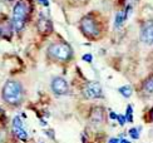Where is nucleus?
Returning a JSON list of instances; mask_svg holds the SVG:
<instances>
[{"label":"nucleus","instance_id":"8","mask_svg":"<svg viewBox=\"0 0 153 143\" xmlns=\"http://www.w3.org/2000/svg\"><path fill=\"white\" fill-rule=\"evenodd\" d=\"M53 27H52V22L49 20L47 16L43 15V13L39 15V19H38V30H39V33H42L43 35H48L50 31H52Z\"/></svg>","mask_w":153,"mask_h":143},{"label":"nucleus","instance_id":"21","mask_svg":"<svg viewBox=\"0 0 153 143\" xmlns=\"http://www.w3.org/2000/svg\"><path fill=\"white\" fill-rule=\"evenodd\" d=\"M108 143H119V138H111Z\"/></svg>","mask_w":153,"mask_h":143},{"label":"nucleus","instance_id":"23","mask_svg":"<svg viewBox=\"0 0 153 143\" xmlns=\"http://www.w3.org/2000/svg\"><path fill=\"white\" fill-rule=\"evenodd\" d=\"M149 118H151V121L153 122V108L149 110Z\"/></svg>","mask_w":153,"mask_h":143},{"label":"nucleus","instance_id":"5","mask_svg":"<svg viewBox=\"0 0 153 143\" xmlns=\"http://www.w3.org/2000/svg\"><path fill=\"white\" fill-rule=\"evenodd\" d=\"M83 94L85 98L89 99L103 98V90H102V87L98 82H88L83 87Z\"/></svg>","mask_w":153,"mask_h":143},{"label":"nucleus","instance_id":"17","mask_svg":"<svg viewBox=\"0 0 153 143\" xmlns=\"http://www.w3.org/2000/svg\"><path fill=\"white\" fill-rule=\"evenodd\" d=\"M117 121H118V123H119V126H124L126 123H127L126 115H123V114H118V115H117Z\"/></svg>","mask_w":153,"mask_h":143},{"label":"nucleus","instance_id":"24","mask_svg":"<svg viewBox=\"0 0 153 143\" xmlns=\"http://www.w3.org/2000/svg\"><path fill=\"white\" fill-rule=\"evenodd\" d=\"M119 143H131V142H129L128 139H126V138H124V139H122V141H119Z\"/></svg>","mask_w":153,"mask_h":143},{"label":"nucleus","instance_id":"2","mask_svg":"<svg viewBox=\"0 0 153 143\" xmlns=\"http://www.w3.org/2000/svg\"><path fill=\"white\" fill-rule=\"evenodd\" d=\"M3 98L6 103L13 106L19 104L23 101V87L16 80H8L3 88Z\"/></svg>","mask_w":153,"mask_h":143},{"label":"nucleus","instance_id":"11","mask_svg":"<svg viewBox=\"0 0 153 143\" xmlns=\"http://www.w3.org/2000/svg\"><path fill=\"white\" fill-rule=\"evenodd\" d=\"M127 18H128V14H127L126 11H119V13H117L116 20H114V27H116V28L122 27L123 23L127 20Z\"/></svg>","mask_w":153,"mask_h":143},{"label":"nucleus","instance_id":"25","mask_svg":"<svg viewBox=\"0 0 153 143\" xmlns=\"http://www.w3.org/2000/svg\"><path fill=\"white\" fill-rule=\"evenodd\" d=\"M9 1H10V0H9Z\"/></svg>","mask_w":153,"mask_h":143},{"label":"nucleus","instance_id":"18","mask_svg":"<svg viewBox=\"0 0 153 143\" xmlns=\"http://www.w3.org/2000/svg\"><path fill=\"white\" fill-rule=\"evenodd\" d=\"M83 60L84 62H88V63H92V60H93V57H92V54H84L83 55Z\"/></svg>","mask_w":153,"mask_h":143},{"label":"nucleus","instance_id":"20","mask_svg":"<svg viewBox=\"0 0 153 143\" xmlns=\"http://www.w3.org/2000/svg\"><path fill=\"white\" fill-rule=\"evenodd\" d=\"M117 115H118L117 113L111 112V113H109V118H111V119H113V121H117Z\"/></svg>","mask_w":153,"mask_h":143},{"label":"nucleus","instance_id":"4","mask_svg":"<svg viewBox=\"0 0 153 143\" xmlns=\"http://www.w3.org/2000/svg\"><path fill=\"white\" fill-rule=\"evenodd\" d=\"M80 30L84 33V35H87L89 38H97V35L99 34L98 23L95 22V19L92 15H87L82 19Z\"/></svg>","mask_w":153,"mask_h":143},{"label":"nucleus","instance_id":"19","mask_svg":"<svg viewBox=\"0 0 153 143\" xmlns=\"http://www.w3.org/2000/svg\"><path fill=\"white\" fill-rule=\"evenodd\" d=\"M38 3H39L40 5H43V6H48L49 5V0H36Z\"/></svg>","mask_w":153,"mask_h":143},{"label":"nucleus","instance_id":"7","mask_svg":"<svg viewBox=\"0 0 153 143\" xmlns=\"http://www.w3.org/2000/svg\"><path fill=\"white\" fill-rule=\"evenodd\" d=\"M141 40L147 45L153 44V22H147L143 24L141 29Z\"/></svg>","mask_w":153,"mask_h":143},{"label":"nucleus","instance_id":"13","mask_svg":"<svg viewBox=\"0 0 153 143\" xmlns=\"http://www.w3.org/2000/svg\"><path fill=\"white\" fill-rule=\"evenodd\" d=\"M13 131H14V133L16 134V137L19 139H22V141H27L28 139V133L24 129V127H22V128H14Z\"/></svg>","mask_w":153,"mask_h":143},{"label":"nucleus","instance_id":"1","mask_svg":"<svg viewBox=\"0 0 153 143\" xmlns=\"http://www.w3.org/2000/svg\"><path fill=\"white\" fill-rule=\"evenodd\" d=\"M30 14V4L25 0L18 1L14 8H13V18H11V24L15 31H22L27 19Z\"/></svg>","mask_w":153,"mask_h":143},{"label":"nucleus","instance_id":"14","mask_svg":"<svg viewBox=\"0 0 153 143\" xmlns=\"http://www.w3.org/2000/svg\"><path fill=\"white\" fill-rule=\"evenodd\" d=\"M118 92L122 94L124 98H129V97L132 95V93H133V89H132L131 86H123V87L118 88Z\"/></svg>","mask_w":153,"mask_h":143},{"label":"nucleus","instance_id":"12","mask_svg":"<svg viewBox=\"0 0 153 143\" xmlns=\"http://www.w3.org/2000/svg\"><path fill=\"white\" fill-rule=\"evenodd\" d=\"M142 89L144 93H153V74L149 75L147 79L143 82V86H142Z\"/></svg>","mask_w":153,"mask_h":143},{"label":"nucleus","instance_id":"3","mask_svg":"<svg viewBox=\"0 0 153 143\" xmlns=\"http://www.w3.org/2000/svg\"><path fill=\"white\" fill-rule=\"evenodd\" d=\"M48 54L53 58V59L67 62L73 57V50L65 43H54L48 48Z\"/></svg>","mask_w":153,"mask_h":143},{"label":"nucleus","instance_id":"9","mask_svg":"<svg viewBox=\"0 0 153 143\" xmlns=\"http://www.w3.org/2000/svg\"><path fill=\"white\" fill-rule=\"evenodd\" d=\"M13 24L11 22H6V23H3L0 24V36L3 38H6V39H10L11 38V34H13Z\"/></svg>","mask_w":153,"mask_h":143},{"label":"nucleus","instance_id":"10","mask_svg":"<svg viewBox=\"0 0 153 143\" xmlns=\"http://www.w3.org/2000/svg\"><path fill=\"white\" fill-rule=\"evenodd\" d=\"M104 118V113H103V109L100 107H94V109L92 110L91 113V121L94 123H100Z\"/></svg>","mask_w":153,"mask_h":143},{"label":"nucleus","instance_id":"6","mask_svg":"<svg viewBox=\"0 0 153 143\" xmlns=\"http://www.w3.org/2000/svg\"><path fill=\"white\" fill-rule=\"evenodd\" d=\"M52 89L53 92L56 94V95H64L68 93V83L64 78L62 77H55L54 79L52 80Z\"/></svg>","mask_w":153,"mask_h":143},{"label":"nucleus","instance_id":"16","mask_svg":"<svg viewBox=\"0 0 153 143\" xmlns=\"http://www.w3.org/2000/svg\"><path fill=\"white\" fill-rule=\"evenodd\" d=\"M126 119L128 123H132L133 122V107L129 104V106H127V110H126Z\"/></svg>","mask_w":153,"mask_h":143},{"label":"nucleus","instance_id":"22","mask_svg":"<svg viewBox=\"0 0 153 143\" xmlns=\"http://www.w3.org/2000/svg\"><path fill=\"white\" fill-rule=\"evenodd\" d=\"M45 132V134H49L50 136V138H54V133H53V131H44Z\"/></svg>","mask_w":153,"mask_h":143},{"label":"nucleus","instance_id":"15","mask_svg":"<svg viewBox=\"0 0 153 143\" xmlns=\"http://www.w3.org/2000/svg\"><path fill=\"white\" fill-rule=\"evenodd\" d=\"M141 131H142V128L141 127H134V128H131L129 129V136H131V138L132 139H138L139 138V133H141Z\"/></svg>","mask_w":153,"mask_h":143}]
</instances>
